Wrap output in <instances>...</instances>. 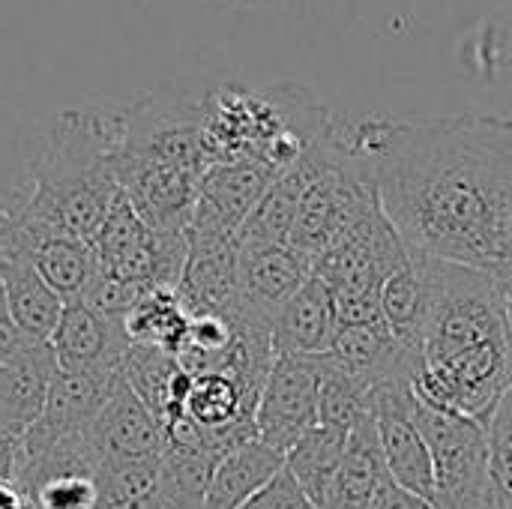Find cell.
Here are the masks:
<instances>
[{
	"mask_svg": "<svg viewBox=\"0 0 512 509\" xmlns=\"http://www.w3.org/2000/svg\"><path fill=\"white\" fill-rule=\"evenodd\" d=\"M114 381H117V375L105 378V375H84V372L57 369L42 417L21 438V459L45 453V450L66 444V441H75V438H87L102 405L111 396Z\"/></svg>",
	"mask_w": 512,
	"mask_h": 509,
	"instance_id": "7c38bea8",
	"label": "cell"
},
{
	"mask_svg": "<svg viewBox=\"0 0 512 509\" xmlns=\"http://www.w3.org/2000/svg\"><path fill=\"white\" fill-rule=\"evenodd\" d=\"M336 333H339V318H336L333 294L327 282L312 273L309 282L276 315L273 348H276V357L315 360L333 348Z\"/></svg>",
	"mask_w": 512,
	"mask_h": 509,
	"instance_id": "d6986e66",
	"label": "cell"
},
{
	"mask_svg": "<svg viewBox=\"0 0 512 509\" xmlns=\"http://www.w3.org/2000/svg\"><path fill=\"white\" fill-rule=\"evenodd\" d=\"M0 207L12 219L24 255L30 258L36 273L48 282V288L63 303L84 300V294L90 291V285L99 273L93 243L63 234V231H54V228H45V225H36V222H27L18 213H12L6 204H0Z\"/></svg>",
	"mask_w": 512,
	"mask_h": 509,
	"instance_id": "9a60e30c",
	"label": "cell"
},
{
	"mask_svg": "<svg viewBox=\"0 0 512 509\" xmlns=\"http://www.w3.org/2000/svg\"><path fill=\"white\" fill-rule=\"evenodd\" d=\"M507 324H510V339H512V303L507 306Z\"/></svg>",
	"mask_w": 512,
	"mask_h": 509,
	"instance_id": "836d02e7",
	"label": "cell"
},
{
	"mask_svg": "<svg viewBox=\"0 0 512 509\" xmlns=\"http://www.w3.org/2000/svg\"><path fill=\"white\" fill-rule=\"evenodd\" d=\"M318 375H321V426H330L336 432L351 435L372 411H369V396L372 390L336 369L330 360L315 357Z\"/></svg>",
	"mask_w": 512,
	"mask_h": 509,
	"instance_id": "83f0119b",
	"label": "cell"
},
{
	"mask_svg": "<svg viewBox=\"0 0 512 509\" xmlns=\"http://www.w3.org/2000/svg\"><path fill=\"white\" fill-rule=\"evenodd\" d=\"M411 384L420 402L489 426L512 387L510 324L495 273L438 261V291Z\"/></svg>",
	"mask_w": 512,
	"mask_h": 509,
	"instance_id": "7a4b0ae2",
	"label": "cell"
},
{
	"mask_svg": "<svg viewBox=\"0 0 512 509\" xmlns=\"http://www.w3.org/2000/svg\"><path fill=\"white\" fill-rule=\"evenodd\" d=\"M273 168L261 162H219L210 165L201 177L198 204L189 231L192 234H216L237 237L246 219L255 213L267 189L276 183Z\"/></svg>",
	"mask_w": 512,
	"mask_h": 509,
	"instance_id": "8fae6325",
	"label": "cell"
},
{
	"mask_svg": "<svg viewBox=\"0 0 512 509\" xmlns=\"http://www.w3.org/2000/svg\"><path fill=\"white\" fill-rule=\"evenodd\" d=\"M48 345L54 351L57 369L114 378L123 372L132 339L120 318L102 315L99 309L78 300L66 303Z\"/></svg>",
	"mask_w": 512,
	"mask_h": 509,
	"instance_id": "30bf717a",
	"label": "cell"
},
{
	"mask_svg": "<svg viewBox=\"0 0 512 509\" xmlns=\"http://www.w3.org/2000/svg\"><path fill=\"white\" fill-rule=\"evenodd\" d=\"M99 509H174L159 486V459H102Z\"/></svg>",
	"mask_w": 512,
	"mask_h": 509,
	"instance_id": "484cf974",
	"label": "cell"
},
{
	"mask_svg": "<svg viewBox=\"0 0 512 509\" xmlns=\"http://www.w3.org/2000/svg\"><path fill=\"white\" fill-rule=\"evenodd\" d=\"M333 117L312 90L297 84L213 87L204 93L207 162H261L285 174L324 138Z\"/></svg>",
	"mask_w": 512,
	"mask_h": 509,
	"instance_id": "277c9868",
	"label": "cell"
},
{
	"mask_svg": "<svg viewBox=\"0 0 512 509\" xmlns=\"http://www.w3.org/2000/svg\"><path fill=\"white\" fill-rule=\"evenodd\" d=\"M234 3H255V0H234Z\"/></svg>",
	"mask_w": 512,
	"mask_h": 509,
	"instance_id": "e575fe53",
	"label": "cell"
},
{
	"mask_svg": "<svg viewBox=\"0 0 512 509\" xmlns=\"http://www.w3.org/2000/svg\"><path fill=\"white\" fill-rule=\"evenodd\" d=\"M411 261L396 225L378 204L336 246L315 258V276L327 282L342 324L381 321V288Z\"/></svg>",
	"mask_w": 512,
	"mask_h": 509,
	"instance_id": "5b68a950",
	"label": "cell"
},
{
	"mask_svg": "<svg viewBox=\"0 0 512 509\" xmlns=\"http://www.w3.org/2000/svg\"><path fill=\"white\" fill-rule=\"evenodd\" d=\"M336 369L375 390L387 381H414L420 369V354L399 342V336L381 321L372 324H342L333 348L324 354Z\"/></svg>",
	"mask_w": 512,
	"mask_h": 509,
	"instance_id": "2e32d148",
	"label": "cell"
},
{
	"mask_svg": "<svg viewBox=\"0 0 512 509\" xmlns=\"http://www.w3.org/2000/svg\"><path fill=\"white\" fill-rule=\"evenodd\" d=\"M438 291V261L411 252V261L393 273L381 288V318L414 354L423 348L426 321Z\"/></svg>",
	"mask_w": 512,
	"mask_h": 509,
	"instance_id": "ffe728a7",
	"label": "cell"
},
{
	"mask_svg": "<svg viewBox=\"0 0 512 509\" xmlns=\"http://www.w3.org/2000/svg\"><path fill=\"white\" fill-rule=\"evenodd\" d=\"M285 471V456L267 444L246 441L237 450L225 453L210 477L201 509H240L258 492H264Z\"/></svg>",
	"mask_w": 512,
	"mask_h": 509,
	"instance_id": "44dd1931",
	"label": "cell"
},
{
	"mask_svg": "<svg viewBox=\"0 0 512 509\" xmlns=\"http://www.w3.org/2000/svg\"><path fill=\"white\" fill-rule=\"evenodd\" d=\"M57 360L48 342H27L9 360L0 363V429L12 438H24L42 417Z\"/></svg>",
	"mask_w": 512,
	"mask_h": 509,
	"instance_id": "ac0fdd59",
	"label": "cell"
},
{
	"mask_svg": "<svg viewBox=\"0 0 512 509\" xmlns=\"http://www.w3.org/2000/svg\"><path fill=\"white\" fill-rule=\"evenodd\" d=\"M123 378L141 396V402L156 414L162 426L177 414L186 384H189V372L180 366L174 354H168L165 348L138 345V342H132L123 360Z\"/></svg>",
	"mask_w": 512,
	"mask_h": 509,
	"instance_id": "603a6c76",
	"label": "cell"
},
{
	"mask_svg": "<svg viewBox=\"0 0 512 509\" xmlns=\"http://www.w3.org/2000/svg\"><path fill=\"white\" fill-rule=\"evenodd\" d=\"M237 255H240V264H237V276H240L237 318L273 327L282 306L309 282L315 261L288 243L237 246Z\"/></svg>",
	"mask_w": 512,
	"mask_h": 509,
	"instance_id": "9c48e42d",
	"label": "cell"
},
{
	"mask_svg": "<svg viewBox=\"0 0 512 509\" xmlns=\"http://www.w3.org/2000/svg\"><path fill=\"white\" fill-rule=\"evenodd\" d=\"M369 509H435L429 501H423V498H417V495H411L408 489H402V486H396L393 480L375 495V501L369 504Z\"/></svg>",
	"mask_w": 512,
	"mask_h": 509,
	"instance_id": "4dcf8cb0",
	"label": "cell"
},
{
	"mask_svg": "<svg viewBox=\"0 0 512 509\" xmlns=\"http://www.w3.org/2000/svg\"><path fill=\"white\" fill-rule=\"evenodd\" d=\"M489 456H492V477L498 489L501 507L512 509V387L498 402L489 426Z\"/></svg>",
	"mask_w": 512,
	"mask_h": 509,
	"instance_id": "f1b7e54d",
	"label": "cell"
},
{
	"mask_svg": "<svg viewBox=\"0 0 512 509\" xmlns=\"http://www.w3.org/2000/svg\"><path fill=\"white\" fill-rule=\"evenodd\" d=\"M417 426L432 453L435 509H504L492 477L486 426L420 399Z\"/></svg>",
	"mask_w": 512,
	"mask_h": 509,
	"instance_id": "8992f818",
	"label": "cell"
},
{
	"mask_svg": "<svg viewBox=\"0 0 512 509\" xmlns=\"http://www.w3.org/2000/svg\"><path fill=\"white\" fill-rule=\"evenodd\" d=\"M411 252L498 273L512 264V117L345 120Z\"/></svg>",
	"mask_w": 512,
	"mask_h": 509,
	"instance_id": "6da1fadb",
	"label": "cell"
},
{
	"mask_svg": "<svg viewBox=\"0 0 512 509\" xmlns=\"http://www.w3.org/2000/svg\"><path fill=\"white\" fill-rule=\"evenodd\" d=\"M0 288L15 327L30 342H48L66 303L48 288L21 249L12 219L0 207Z\"/></svg>",
	"mask_w": 512,
	"mask_h": 509,
	"instance_id": "5bb4252c",
	"label": "cell"
},
{
	"mask_svg": "<svg viewBox=\"0 0 512 509\" xmlns=\"http://www.w3.org/2000/svg\"><path fill=\"white\" fill-rule=\"evenodd\" d=\"M219 465V456L204 447L171 444L165 441L159 459V486L165 501L174 509H201L210 477Z\"/></svg>",
	"mask_w": 512,
	"mask_h": 509,
	"instance_id": "4316f807",
	"label": "cell"
},
{
	"mask_svg": "<svg viewBox=\"0 0 512 509\" xmlns=\"http://www.w3.org/2000/svg\"><path fill=\"white\" fill-rule=\"evenodd\" d=\"M345 447H348L345 432L318 426L285 456V471L318 509L330 507V495L345 459Z\"/></svg>",
	"mask_w": 512,
	"mask_h": 509,
	"instance_id": "cb8c5ba5",
	"label": "cell"
},
{
	"mask_svg": "<svg viewBox=\"0 0 512 509\" xmlns=\"http://www.w3.org/2000/svg\"><path fill=\"white\" fill-rule=\"evenodd\" d=\"M240 509H318L306 495L303 489L291 480L288 471H282L264 492H258L246 507Z\"/></svg>",
	"mask_w": 512,
	"mask_h": 509,
	"instance_id": "f546056e",
	"label": "cell"
},
{
	"mask_svg": "<svg viewBox=\"0 0 512 509\" xmlns=\"http://www.w3.org/2000/svg\"><path fill=\"white\" fill-rule=\"evenodd\" d=\"M321 375L315 360L276 357L255 408V435L270 450L288 456L321 426Z\"/></svg>",
	"mask_w": 512,
	"mask_h": 509,
	"instance_id": "ba28073f",
	"label": "cell"
},
{
	"mask_svg": "<svg viewBox=\"0 0 512 509\" xmlns=\"http://www.w3.org/2000/svg\"><path fill=\"white\" fill-rule=\"evenodd\" d=\"M390 471L381 453V441L375 432L372 414L348 435L345 459L330 495L327 509H369L375 495L390 483Z\"/></svg>",
	"mask_w": 512,
	"mask_h": 509,
	"instance_id": "7402d4cb",
	"label": "cell"
},
{
	"mask_svg": "<svg viewBox=\"0 0 512 509\" xmlns=\"http://www.w3.org/2000/svg\"><path fill=\"white\" fill-rule=\"evenodd\" d=\"M18 459H21V441L0 429V480H12L15 483Z\"/></svg>",
	"mask_w": 512,
	"mask_h": 509,
	"instance_id": "d6a6232c",
	"label": "cell"
},
{
	"mask_svg": "<svg viewBox=\"0 0 512 509\" xmlns=\"http://www.w3.org/2000/svg\"><path fill=\"white\" fill-rule=\"evenodd\" d=\"M189 321L192 315L186 312L177 288H156L135 300V306L123 318V327L132 342L156 345L180 357L189 336Z\"/></svg>",
	"mask_w": 512,
	"mask_h": 509,
	"instance_id": "d4e9b609",
	"label": "cell"
},
{
	"mask_svg": "<svg viewBox=\"0 0 512 509\" xmlns=\"http://www.w3.org/2000/svg\"><path fill=\"white\" fill-rule=\"evenodd\" d=\"M90 441L99 459H162L165 429L129 387L123 372L117 375L111 396L90 429Z\"/></svg>",
	"mask_w": 512,
	"mask_h": 509,
	"instance_id": "e0dca14e",
	"label": "cell"
},
{
	"mask_svg": "<svg viewBox=\"0 0 512 509\" xmlns=\"http://www.w3.org/2000/svg\"><path fill=\"white\" fill-rule=\"evenodd\" d=\"M30 339H24V333L15 327L12 315H9V306H6V297H3V288H0V363L9 360L15 351H21Z\"/></svg>",
	"mask_w": 512,
	"mask_h": 509,
	"instance_id": "1f68e13d",
	"label": "cell"
},
{
	"mask_svg": "<svg viewBox=\"0 0 512 509\" xmlns=\"http://www.w3.org/2000/svg\"><path fill=\"white\" fill-rule=\"evenodd\" d=\"M117 189L111 117L63 111L27 162L18 192L3 204L27 222L93 243Z\"/></svg>",
	"mask_w": 512,
	"mask_h": 509,
	"instance_id": "3957f363",
	"label": "cell"
},
{
	"mask_svg": "<svg viewBox=\"0 0 512 509\" xmlns=\"http://www.w3.org/2000/svg\"><path fill=\"white\" fill-rule=\"evenodd\" d=\"M369 411L393 483L435 507V468L426 438L417 426L414 384L399 378L375 387L369 396Z\"/></svg>",
	"mask_w": 512,
	"mask_h": 509,
	"instance_id": "52a82bcc",
	"label": "cell"
},
{
	"mask_svg": "<svg viewBox=\"0 0 512 509\" xmlns=\"http://www.w3.org/2000/svg\"><path fill=\"white\" fill-rule=\"evenodd\" d=\"M237 237L192 234L189 255L177 285V294L189 315H222L237 318L240 309V276H237Z\"/></svg>",
	"mask_w": 512,
	"mask_h": 509,
	"instance_id": "4fadbf2b",
	"label": "cell"
}]
</instances>
